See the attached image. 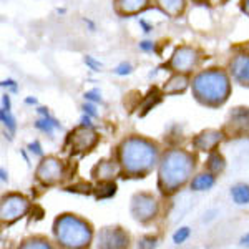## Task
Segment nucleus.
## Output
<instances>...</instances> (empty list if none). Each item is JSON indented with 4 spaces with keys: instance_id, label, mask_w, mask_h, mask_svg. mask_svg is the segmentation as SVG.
Returning a JSON list of instances; mask_svg holds the SVG:
<instances>
[{
    "instance_id": "f257e3e1",
    "label": "nucleus",
    "mask_w": 249,
    "mask_h": 249,
    "mask_svg": "<svg viewBox=\"0 0 249 249\" xmlns=\"http://www.w3.org/2000/svg\"><path fill=\"white\" fill-rule=\"evenodd\" d=\"M123 173L130 178H144L156 163V144L143 138H128L118 148Z\"/></svg>"
},
{
    "instance_id": "f03ea898",
    "label": "nucleus",
    "mask_w": 249,
    "mask_h": 249,
    "mask_svg": "<svg viewBox=\"0 0 249 249\" xmlns=\"http://www.w3.org/2000/svg\"><path fill=\"white\" fill-rule=\"evenodd\" d=\"M195 170V158L186 151L173 150L163 156L160 164L158 186L163 195H173L188 181Z\"/></svg>"
},
{
    "instance_id": "7ed1b4c3",
    "label": "nucleus",
    "mask_w": 249,
    "mask_h": 249,
    "mask_svg": "<svg viewBox=\"0 0 249 249\" xmlns=\"http://www.w3.org/2000/svg\"><path fill=\"white\" fill-rule=\"evenodd\" d=\"M230 80L218 68L201 71L193 82V91L199 103L206 107H219L230 96Z\"/></svg>"
},
{
    "instance_id": "20e7f679",
    "label": "nucleus",
    "mask_w": 249,
    "mask_h": 249,
    "mask_svg": "<svg viewBox=\"0 0 249 249\" xmlns=\"http://www.w3.org/2000/svg\"><path fill=\"white\" fill-rule=\"evenodd\" d=\"M53 232L58 243L65 248H85L91 239L90 224L73 214H63L57 218Z\"/></svg>"
},
{
    "instance_id": "39448f33",
    "label": "nucleus",
    "mask_w": 249,
    "mask_h": 249,
    "mask_svg": "<svg viewBox=\"0 0 249 249\" xmlns=\"http://www.w3.org/2000/svg\"><path fill=\"white\" fill-rule=\"evenodd\" d=\"M30 208V203L22 195H7L2 198V223L12 224L17 219L23 218Z\"/></svg>"
},
{
    "instance_id": "423d86ee",
    "label": "nucleus",
    "mask_w": 249,
    "mask_h": 249,
    "mask_svg": "<svg viewBox=\"0 0 249 249\" xmlns=\"http://www.w3.org/2000/svg\"><path fill=\"white\" fill-rule=\"evenodd\" d=\"M156 213H158V203L151 195L146 193H138L131 199V214L135 216L136 221L140 223H148V221L155 219Z\"/></svg>"
},
{
    "instance_id": "0eeeda50",
    "label": "nucleus",
    "mask_w": 249,
    "mask_h": 249,
    "mask_svg": "<svg viewBox=\"0 0 249 249\" xmlns=\"http://www.w3.org/2000/svg\"><path fill=\"white\" fill-rule=\"evenodd\" d=\"M199 63L198 50L191 47H179L173 53L171 60L168 62V67L173 68V71H179V73H188L193 68Z\"/></svg>"
},
{
    "instance_id": "6e6552de",
    "label": "nucleus",
    "mask_w": 249,
    "mask_h": 249,
    "mask_svg": "<svg viewBox=\"0 0 249 249\" xmlns=\"http://www.w3.org/2000/svg\"><path fill=\"white\" fill-rule=\"evenodd\" d=\"M62 176H63V164L57 158H53V156L43 160L37 170V179L42 181L45 186L57 184L62 179Z\"/></svg>"
},
{
    "instance_id": "1a4fd4ad",
    "label": "nucleus",
    "mask_w": 249,
    "mask_h": 249,
    "mask_svg": "<svg viewBox=\"0 0 249 249\" xmlns=\"http://www.w3.org/2000/svg\"><path fill=\"white\" fill-rule=\"evenodd\" d=\"M96 142H98V136L91 130V126H83L82 124V128L71 133V150L77 151V153L90 151L96 144Z\"/></svg>"
},
{
    "instance_id": "9d476101",
    "label": "nucleus",
    "mask_w": 249,
    "mask_h": 249,
    "mask_svg": "<svg viewBox=\"0 0 249 249\" xmlns=\"http://www.w3.org/2000/svg\"><path fill=\"white\" fill-rule=\"evenodd\" d=\"M230 70L239 85L249 87V55H236L230 62Z\"/></svg>"
},
{
    "instance_id": "9b49d317",
    "label": "nucleus",
    "mask_w": 249,
    "mask_h": 249,
    "mask_svg": "<svg viewBox=\"0 0 249 249\" xmlns=\"http://www.w3.org/2000/svg\"><path fill=\"white\" fill-rule=\"evenodd\" d=\"M100 246L105 248H123L128 246V234H124L122 228H105L100 232Z\"/></svg>"
},
{
    "instance_id": "f8f14e48",
    "label": "nucleus",
    "mask_w": 249,
    "mask_h": 249,
    "mask_svg": "<svg viewBox=\"0 0 249 249\" xmlns=\"http://www.w3.org/2000/svg\"><path fill=\"white\" fill-rule=\"evenodd\" d=\"M221 142V133L216 130H206L203 131L201 135H198L195 140H193V144H195L198 150L201 151H213L216 150L218 143Z\"/></svg>"
},
{
    "instance_id": "ddd939ff",
    "label": "nucleus",
    "mask_w": 249,
    "mask_h": 249,
    "mask_svg": "<svg viewBox=\"0 0 249 249\" xmlns=\"http://www.w3.org/2000/svg\"><path fill=\"white\" fill-rule=\"evenodd\" d=\"M150 0H115V10L118 15H135L148 7Z\"/></svg>"
},
{
    "instance_id": "4468645a",
    "label": "nucleus",
    "mask_w": 249,
    "mask_h": 249,
    "mask_svg": "<svg viewBox=\"0 0 249 249\" xmlns=\"http://www.w3.org/2000/svg\"><path fill=\"white\" fill-rule=\"evenodd\" d=\"M37 111L43 116V118H40L35 122V128L40 131H43V133H47L50 138H53V128H60V130H62V124H60L55 118H52L47 108H38Z\"/></svg>"
},
{
    "instance_id": "2eb2a0df",
    "label": "nucleus",
    "mask_w": 249,
    "mask_h": 249,
    "mask_svg": "<svg viewBox=\"0 0 249 249\" xmlns=\"http://www.w3.org/2000/svg\"><path fill=\"white\" fill-rule=\"evenodd\" d=\"M232 130L243 133L249 128V108H236L231 113V123Z\"/></svg>"
},
{
    "instance_id": "dca6fc26",
    "label": "nucleus",
    "mask_w": 249,
    "mask_h": 249,
    "mask_svg": "<svg viewBox=\"0 0 249 249\" xmlns=\"http://www.w3.org/2000/svg\"><path fill=\"white\" fill-rule=\"evenodd\" d=\"M93 176L100 181H105V179H113L115 175L118 173V166L115 164V161H100L93 168Z\"/></svg>"
},
{
    "instance_id": "f3484780",
    "label": "nucleus",
    "mask_w": 249,
    "mask_h": 249,
    "mask_svg": "<svg viewBox=\"0 0 249 249\" xmlns=\"http://www.w3.org/2000/svg\"><path fill=\"white\" fill-rule=\"evenodd\" d=\"M156 3L164 14L170 15L171 18H176L183 14L186 0H156Z\"/></svg>"
},
{
    "instance_id": "a211bd4d",
    "label": "nucleus",
    "mask_w": 249,
    "mask_h": 249,
    "mask_svg": "<svg viewBox=\"0 0 249 249\" xmlns=\"http://www.w3.org/2000/svg\"><path fill=\"white\" fill-rule=\"evenodd\" d=\"M188 87V78L184 75H175L164 83L163 87V91L168 95H178V93H183Z\"/></svg>"
},
{
    "instance_id": "6ab92c4d",
    "label": "nucleus",
    "mask_w": 249,
    "mask_h": 249,
    "mask_svg": "<svg viewBox=\"0 0 249 249\" xmlns=\"http://www.w3.org/2000/svg\"><path fill=\"white\" fill-rule=\"evenodd\" d=\"M213 184H214V175H213V173H203V175H198L191 181V190L206 191V190H210V188H213Z\"/></svg>"
},
{
    "instance_id": "aec40b11",
    "label": "nucleus",
    "mask_w": 249,
    "mask_h": 249,
    "mask_svg": "<svg viewBox=\"0 0 249 249\" xmlns=\"http://www.w3.org/2000/svg\"><path fill=\"white\" fill-rule=\"evenodd\" d=\"M231 196L234 199L236 204H249V186L248 184H236V186L231 188Z\"/></svg>"
},
{
    "instance_id": "412c9836",
    "label": "nucleus",
    "mask_w": 249,
    "mask_h": 249,
    "mask_svg": "<svg viewBox=\"0 0 249 249\" xmlns=\"http://www.w3.org/2000/svg\"><path fill=\"white\" fill-rule=\"evenodd\" d=\"M96 198L103 199V198H110L116 193V184L111 179H105V181H100V184L96 186Z\"/></svg>"
},
{
    "instance_id": "4be33fe9",
    "label": "nucleus",
    "mask_w": 249,
    "mask_h": 249,
    "mask_svg": "<svg viewBox=\"0 0 249 249\" xmlns=\"http://www.w3.org/2000/svg\"><path fill=\"white\" fill-rule=\"evenodd\" d=\"M208 170H210L213 175H218L224 170V158L219 153H211V156L208 158Z\"/></svg>"
},
{
    "instance_id": "5701e85b",
    "label": "nucleus",
    "mask_w": 249,
    "mask_h": 249,
    "mask_svg": "<svg viewBox=\"0 0 249 249\" xmlns=\"http://www.w3.org/2000/svg\"><path fill=\"white\" fill-rule=\"evenodd\" d=\"M0 118H2L3 126H7L10 130V133H14L15 128H17V124H15V118L10 115V110H5V108H2V111H0Z\"/></svg>"
},
{
    "instance_id": "b1692460",
    "label": "nucleus",
    "mask_w": 249,
    "mask_h": 249,
    "mask_svg": "<svg viewBox=\"0 0 249 249\" xmlns=\"http://www.w3.org/2000/svg\"><path fill=\"white\" fill-rule=\"evenodd\" d=\"M22 248H50L48 241L42 239V238H32V239H27L25 243L22 244Z\"/></svg>"
},
{
    "instance_id": "393cba45",
    "label": "nucleus",
    "mask_w": 249,
    "mask_h": 249,
    "mask_svg": "<svg viewBox=\"0 0 249 249\" xmlns=\"http://www.w3.org/2000/svg\"><path fill=\"white\" fill-rule=\"evenodd\" d=\"M188 236H190V228H181L173 234V241H175V244H181L188 239Z\"/></svg>"
},
{
    "instance_id": "a878e982",
    "label": "nucleus",
    "mask_w": 249,
    "mask_h": 249,
    "mask_svg": "<svg viewBox=\"0 0 249 249\" xmlns=\"http://www.w3.org/2000/svg\"><path fill=\"white\" fill-rule=\"evenodd\" d=\"M131 71H133V67L130 65V63H122V65H118L115 68V73L120 75V77H124V75H130Z\"/></svg>"
},
{
    "instance_id": "bb28decb",
    "label": "nucleus",
    "mask_w": 249,
    "mask_h": 249,
    "mask_svg": "<svg viewBox=\"0 0 249 249\" xmlns=\"http://www.w3.org/2000/svg\"><path fill=\"white\" fill-rule=\"evenodd\" d=\"M85 98L88 100V102H95V103H102L103 100H102V96H100V93L96 90H91V91H87L85 95Z\"/></svg>"
},
{
    "instance_id": "cd10ccee",
    "label": "nucleus",
    "mask_w": 249,
    "mask_h": 249,
    "mask_svg": "<svg viewBox=\"0 0 249 249\" xmlns=\"http://www.w3.org/2000/svg\"><path fill=\"white\" fill-rule=\"evenodd\" d=\"M83 108V111H85V115H88V116H91V118H95L96 115V108H95V105H91V103H85V105L82 107Z\"/></svg>"
},
{
    "instance_id": "c85d7f7f",
    "label": "nucleus",
    "mask_w": 249,
    "mask_h": 249,
    "mask_svg": "<svg viewBox=\"0 0 249 249\" xmlns=\"http://www.w3.org/2000/svg\"><path fill=\"white\" fill-rule=\"evenodd\" d=\"M29 150L32 151L34 155H37V156H43V151H42V146H40V143L38 142H34V143H30L29 144Z\"/></svg>"
},
{
    "instance_id": "c756f323",
    "label": "nucleus",
    "mask_w": 249,
    "mask_h": 249,
    "mask_svg": "<svg viewBox=\"0 0 249 249\" xmlns=\"http://www.w3.org/2000/svg\"><path fill=\"white\" fill-rule=\"evenodd\" d=\"M140 48H142L143 52H151L155 48V43L148 42V40H143V42H140Z\"/></svg>"
},
{
    "instance_id": "7c9ffc66",
    "label": "nucleus",
    "mask_w": 249,
    "mask_h": 249,
    "mask_svg": "<svg viewBox=\"0 0 249 249\" xmlns=\"http://www.w3.org/2000/svg\"><path fill=\"white\" fill-rule=\"evenodd\" d=\"M85 63L91 68V70H98V68L102 67V65H100V62H95V60L91 58V57H88V55L85 57Z\"/></svg>"
},
{
    "instance_id": "2f4dec72",
    "label": "nucleus",
    "mask_w": 249,
    "mask_h": 249,
    "mask_svg": "<svg viewBox=\"0 0 249 249\" xmlns=\"http://www.w3.org/2000/svg\"><path fill=\"white\" fill-rule=\"evenodd\" d=\"M2 87H10L14 91H17V87H15V82H14V80H3V82H2Z\"/></svg>"
},
{
    "instance_id": "473e14b6",
    "label": "nucleus",
    "mask_w": 249,
    "mask_h": 249,
    "mask_svg": "<svg viewBox=\"0 0 249 249\" xmlns=\"http://www.w3.org/2000/svg\"><path fill=\"white\" fill-rule=\"evenodd\" d=\"M2 103H3L2 108H5V110H10V96L9 95H3L2 96Z\"/></svg>"
},
{
    "instance_id": "72a5a7b5",
    "label": "nucleus",
    "mask_w": 249,
    "mask_h": 249,
    "mask_svg": "<svg viewBox=\"0 0 249 249\" xmlns=\"http://www.w3.org/2000/svg\"><path fill=\"white\" fill-rule=\"evenodd\" d=\"M241 9H243L244 14L249 15V0H241Z\"/></svg>"
},
{
    "instance_id": "f704fd0d",
    "label": "nucleus",
    "mask_w": 249,
    "mask_h": 249,
    "mask_svg": "<svg viewBox=\"0 0 249 249\" xmlns=\"http://www.w3.org/2000/svg\"><path fill=\"white\" fill-rule=\"evenodd\" d=\"M91 116H88V115H85V116H83V118H82V124H83V126H91Z\"/></svg>"
},
{
    "instance_id": "c9c22d12",
    "label": "nucleus",
    "mask_w": 249,
    "mask_h": 249,
    "mask_svg": "<svg viewBox=\"0 0 249 249\" xmlns=\"http://www.w3.org/2000/svg\"><path fill=\"white\" fill-rule=\"evenodd\" d=\"M140 25H142V27H143V29H144L143 32H146V34H148V32H150V30H151V27H150V25H148V23H146V22H144V20H140Z\"/></svg>"
},
{
    "instance_id": "e433bc0d",
    "label": "nucleus",
    "mask_w": 249,
    "mask_h": 249,
    "mask_svg": "<svg viewBox=\"0 0 249 249\" xmlns=\"http://www.w3.org/2000/svg\"><path fill=\"white\" fill-rule=\"evenodd\" d=\"M241 246H249V234L241 238Z\"/></svg>"
},
{
    "instance_id": "4c0bfd02",
    "label": "nucleus",
    "mask_w": 249,
    "mask_h": 249,
    "mask_svg": "<svg viewBox=\"0 0 249 249\" xmlns=\"http://www.w3.org/2000/svg\"><path fill=\"white\" fill-rule=\"evenodd\" d=\"M25 103H29V105H32V103H34V105H35V103H37V100H35V98H27Z\"/></svg>"
},
{
    "instance_id": "58836bf2",
    "label": "nucleus",
    "mask_w": 249,
    "mask_h": 249,
    "mask_svg": "<svg viewBox=\"0 0 249 249\" xmlns=\"http://www.w3.org/2000/svg\"><path fill=\"white\" fill-rule=\"evenodd\" d=\"M2 181H7V176H5V170H2Z\"/></svg>"
}]
</instances>
